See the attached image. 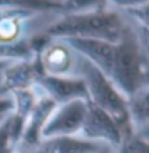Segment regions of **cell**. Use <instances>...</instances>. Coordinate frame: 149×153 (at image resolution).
I'll return each instance as SVG.
<instances>
[{
    "label": "cell",
    "mask_w": 149,
    "mask_h": 153,
    "mask_svg": "<svg viewBox=\"0 0 149 153\" xmlns=\"http://www.w3.org/2000/svg\"><path fill=\"white\" fill-rule=\"evenodd\" d=\"M55 108H56V105L48 97L42 95V97L37 98L34 108H32V111L29 113V116L26 119V123H24L21 142L19 143H23L24 147L34 150L42 142V129Z\"/></svg>",
    "instance_id": "ba28073f"
},
{
    "label": "cell",
    "mask_w": 149,
    "mask_h": 153,
    "mask_svg": "<svg viewBox=\"0 0 149 153\" xmlns=\"http://www.w3.org/2000/svg\"><path fill=\"white\" fill-rule=\"evenodd\" d=\"M135 134L139 135V137L149 140V124H144V126H139L135 129Z\"/></svg>",
    "instance_id": "d6986e66"
},
{
    "label": "cell",
    "mask_w": 149,
    "mask_h": 153,
    "mask_svg": "<svg viewBox=\"0 0 149 153\" xmlns=\"http://www.w3.org/2000/svg\"><path fill=\"white\" fill-rule=\"evenodd\" d=\"M42 76V71L39 68V63L31 61H18V63L5 65L2 71V92L3 95L16 92V90H27L32 89V85L37 84L39 77Z\"/></svg>",
    "instance_id": "52a82bcc"
},
{
    "label": "cell",
    "mask_w": 149,
    "mask_h": 153,
    "mask_svg": "<svg viewBox=\"0 0 149 153\" xmlns=\"http://www.w3.org/2000/svg\"><path fill=\"white\" fill-rule=\"evenodd\" d=\"M106 0H61V8L68 13H84V11H92L106 8Z\"/></svg>",
    "instance_id": "4fadbf2b"
},
{
    "label": "cell",
    "mask_w": 149,
    "mask_h": 153,
    "mask_svg": "<svg viewBox=\"0 0 149 153\" xmlns=\"http://www.w3.org/2000/svg\"><path fill=\"white\" fill-rule=\"evenodd\" d=\"M39 68L45 76H72V68L79 66L68 42H45L39 48Z\"/></svg>",
    "instance_id": "8992f818"
},
{
    "label": "cell",
    "mask_w": 149,
    "mask_h": 153,
    "mask_svg": "<svg viewBox=\"0 0 149 153\" xmlns=\"http://www.w3.org/2000/svg\"><path fill=\"white\" fill-rule=\"evenodd\" d=\"M87 106H88L87 100H74L64 105H58L42 129V140L79 135L87 114Z\"/></svg>",
    "instance_id": "277c9868"
},
{
    "label": "cell",
    "mask_w": 149,
    "mask_h": 153,
    "mask_svg": "<svg viewBox=\"0 0 149 153\" xmlns=\"http://www.w3.org/2000/svg\"><path fill=\"white\" fill-rule=\"evenodd\" d=\"M31 45L23 42L18 45H3L0 44V61L7 63L8 60H26L31 58Z\"/></svg>",
    "instance_id": "5bb4252c"
},
{
    "label": "cell",
    "mask_w": 149,
    "mask_h": 153,
    "mask_svg": "<svg viewBox=\"0 0 149 153\" xmlns=\"http://www.w3.org/2000/svg\"><path fill=\"white\" fill-rule=\"evenodd\" d=\"M5 65H7V63H2V61H0V81H2V71H3V68H5ZM0 95H3L2 85H0Z\"/></svg>",
    "instance_id": "44dd1931"
},
{
    "label": "cell",
    "mask_w": 149,
    "mask_h": 153,
    "mask_svg": "<svg viewBox=\"0 0 149 153\" xmlns=\"http://www.w3.org/2000/svg\"><path fill=\"white\" fill-rule=\"evenodd\" d=\"M55 2H58V3H61V0H55Z\"/></svg>",
    "instance_id": "603a6c76"
},
{
    "label": "cell",
    "mask_w": 149,
    "mask_h": 153,
    "mask_svg": "<svg viewBox=\"0 0 149 153\" xmlns=\"http://www.w3.org/2000/svg\"><path fill=\"white\" fill-rule=\"evenodd\" d=\"M128 111L133 123V129L149 124V87L139 90L128 98Z\"/></svg>",
    "instance_id": "8fae6325"
},
{
    "label": "cell",
    "mask_w": 149,
    "mask_h": 153,
    "mask_svg": "<svg viewBox=\"0 0 149 153\" xmlns=\"http://www.w3.org/2000/svg\"><path fill=\"white\" fill-rule=\"evenodd\" d=\"M98 153H115V152L112 150V148H109V147H104L103 150H99Z\"/></svg>",
    "instance_id": "7402d4cb"
},
{
    "label": "cell",
    "mask_w": 149,
    "mask_h": 153,
    "mask_svg": "<svg viewBox=\"0 0 149 153\" xmlns=\"http://www.w3.org/2000/svg\"><path fill=\"white\" fill-rule=\"evenodd\" d=\"M37 84L42 87V95L48 97L56 106L74 100L88 102L85 82L77 76H45L42 74Z\"/></svg>",
    "instance_id": "5b68a950"
},
{
    "label": "cell",
    "mask_w": 149,
    "mask_h": 153,
    "mask_svg": "<svg viewBox=\"0 0 149 153\" xmlns=\"http://www.w3.org/2000/svg\"><path fill=\"white\" fill-rule=\"evenodd\" d=\"M104 145L90 142L80 135L71 137H51L43 139L32 153H98Z\"/></svg>",
    "instance_id": "30bf717a"
},
{
    "label": "cell",
    "mask_w": 149,
    "mask_h": 153,
    "mask_svg": "<svg viewBox=\"0 0 149 153\" xmlns=\"http://www.w3.org/2000/svg\"><path fill=\"white\" fill-rule=\"evenodd\" d=\"M115 153H149V140L139 137L133 132L131 135L123 139Z\"/></svg>",
    "instance_id": "9a60e30c"
},
{
    "label": "cell",
    "mask_w": 149,
    "mask_h": 153,
    "mask_svg": "<svg viewBox=\"0 0 149 153\" xmlns=\"http://www.w3.org/2000/svg\"><path fill=\"white\" fill-rule=\"evenodd\" d=\"M128 32L122 16L106 8L84 13H68L61 19L51 23L47 29L48 36L58 39H84L104 40L117 44Z\"/></svg>",
    "instance_id": "6da1fadb"
},
{
    "label": "cell",
    "mask_w": 149,
    "mask_h": 153,
    "mask_svg": "<svg viewBox=\"0 0 149 153\" xmlns=\"http://www.w3.org/2000/svg\"><path fill=\"white\" fill-rule=\"evenodd\" d=\"M37 10L26 8H0V44L18 45L21 42L24 24L34 18Z\"/></svg>",
    "instance_id": "9c48e42d"
},
{
    "label": "cell",
    "mask_w": 149,
    "mask_h": 153,
    "mask_svg": "<svg viewBox=\"0 0 149 153\" xmlns=\"http://www.w3.org/2000/svg\"><path fill=\"white\" fill-rule=\"evenodd\" d=\"M79 135L90 142L109 147L114 152H117V148L125 139V134L119 126V123L112 116H109L106 111L99 110L92 103H88L87 106V114Z\"/></svg>",
    "instance_id": "3957f363"
},
{
    "label": "cell",
    "mask_w": 149,
    "mask_h": 153,
    "mask_svg": "<svg viewBox=\"0 0 149 153\" xmlns=\"http://www.w3.org/2000/svg\"><path fill=\"white\" fill-rule=\"evenodd\" d=\"M106 2H111L114 5L123 8V10H128V8H135V7H139V5H144L148 3L149 0H106Z\"/></svg>",
    "instance_id": "ac0fdd59"
},
{
    "label": "cell",
    "mask_w": 149,
    "mask_h": 153,
    "mask_svg": "<svg viewBox=\"0 0 149 153\" xmlns=\"http://www.w3.org/2000/svg\"><path fill=\"white\" fill-rule=\"evenodd\" d=\"M0 8H26V10L48 11L61 8V3L55 0H0Z\"/></svg>",
    "instance_id": "7c38bea8"
},
{
    "label": "cell",
    "mask_w": 149,
    "mask_h": 153,
    "mask_svg": "<svg viewBox=\"0 0 149 153\" xmlns=\"http://www.w3.org/2000/svg\"><path fill=\"white\" fill-rule=\"evenodd\" d=\"M127 15L130 16L131 19H135L139 26L143 27V31L149 36V2L144 3V5L135 7V8H128Z\"/></svg>",
    "instance_id": "2e32d148"
},
{
    "label": "cell",
    "mask_w": 149,
    "mask_h": 153,
    "mask_svg": "<svg viewBox=\"0 0 149 153\" xmlns=\"http://www.w3.org/2000/svg\"><path fill=\"white\" fill-rule=\"evenodd\" d=\"M13 111V100L10 95H0V119Z\"/></svg>",
    "instance_id": "e0dca14e"
},
{
    "label": "cell",
    "mask_w": 149,
    "mask_h": 153,
    "mask_svg": "<svg viewBox=\"0 0 149 153\" xmlns=\"http://www.w3.org/2000/svg\"><path fill=\"white\" fill-rule=\"evenodd\" d=\"M77 71L80 74L79 77L85 82L88 103L98 106L99 110L106 111L109 116H112L122 127L125 137L133 134L135 129L130 118V111H128V98L123 97L114 87L112 82L85 58H80Z\"/></svg>",
    "instance_id": "7a4b0ae2"
},
{
    "label": "cell",
    "mask_w": 149,
    "mask_h": 153,
    "mask_svg": "<svg viewBox=\"0 0 149 153\" xmlns=\"http://www.w3.org/2000/svg\"><path fill=\"white\" fill-rule=\"evenodd\" d=\"M141 48H143L144 56H146V60H148V63H149V36H148V39L144 40V44L141 45Z\"/></svg>",
    "instance_id": "ffe728a7"
}]
</instances>
